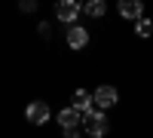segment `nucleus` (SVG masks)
<instances>
[{"instance_id": "nucleus-1", "label": "nucleus", "mask_w": 153, "mask_h": 138, "mask_svg": "<svg viewBox=\"0 0 153 138\" xmlns=\"http://www.w3.org/2000/svg\"><path fill=\"white\" fill-rule=\"evenodd\" d=\"M110 132V120L104 110H92V114H86L83 117V135L89 138H104Z\"/></svg>"}, {"instance_id": "nucleus-2", "label": "nucleus", "mask_w": 153, "mask_h": 138, "mask_svg": "<svg viewBox=\"0 0 153 138\" xmlns=\"http://www.w3.org/2000/svg\"><path fill=\"white\" fill-rule=\"evenodd\" d=\"M80 16H83V3L80 0H58L55 3V19L61 25H80Z\"/></svg>"}, {"instance_id": "nucleus-3", "label": "nucleus", "mask_w": 153, "mask_h": 138, "mask_svg": "<svg viewBox=\"0 0 153 138\" xmlns=\"http://www.w3.org/2000/svg\"><path fill=\"white\" fill-rule=\"evenodd\" d=\"M25 120H28L31 126H46V123L52 120V107H49L43 98H34V101L25 107Z\"/></svg>"}, {"instance_id": "nucleus-4", "label": "nucleus", "mask_w": 153, "mask_h": 138, "mask_svg": "<svg viewBox=\"0 0 153 138\" xmlns=\"http://www.w3.org/2000/svg\"><path fill=\"white\" fill-rule=\"evenodd\" d=\"M92 101H95V110H110L113 104L120 101V92H117V86H110V83H101L98 89H92Z\"/></svg>"}, {"instance_id": "nucleus-5", "label": "nucleus", "mask_w": 153, "mask_h": 138, "mask_svg": "<svg viewBox=\"0 0 153 138\" xmlns=\"http://www.w3.org/2000/svg\"><path fill=\"white\" fill-rule=\"evenodd\" d=\"M65 43H68V49H74V52L86 49V46H89V31H86V25H71V28L65 31Z\"/></svg>"}, {"instance_id": "nucleus-6", "label": "nucleus", "mask_w": 153, "mask_h": 138, "mask_svg": "<svg viewBox=\"0 0 153 138\" xmlns=\"http://www.w3.org/2000/svg\"><path fill=\"white\" fill-rule=\"evenodd\" d=\"M117 12H120V19H126V22H141L144 19V3H141V0H120Z\"/></svg>"}, {"instance_id": "nucleus-7", "label": "nucleus", "mask_w": 153, "mask_h": 138, "mask_svg": "<svg viewBox=\"0 0 153 138\" xmlns=\"http://www.w3.org/2000/svg\"><path fill=\"white\" fill-rule=\"evenodd\" d=\"M55 123L61 126V132L65 129H83V114L76 107H61L55 114Z\"/></svg>"}, {"instance_id": "nucleus-8", "label": "nucleus", "mask_w": 153, "mask_h": 138, "mask_svg": "<svg viewBox=\"0 0 153 138\" xmlns=\"http://www.w3.org/2000/svg\"><path fill=\"white\" fill-rule=\"evenodd\" d=\"M71 107H76L83 117H86V114H92V110H95L92 92H89V89H83V86H80V89H74V95H71Z\"/></svg>"}, {"instance_id": "nucleus-9", "label": "nucleus", "mask_w": 153, "mask_h": 138, "mask_svg": "<svg viewBox=\"0 0 153 138\" xmlns=\"http://www.w3.org/2000/svg\"><path fill=\"white\" fill-rule=\"evenodd\" d=\"M83 12H86L89 19H104L107 16V3H104V0H86Z\"/></svg>"}, {"instance_id": "nucleus-10", "label": "nucleus", "mask_w": 153, "mask_h": 138, "mask_svg": "<svg viewBox=\"0 0 153 138\" xmlns=\"http://www.w3.org/2000/svg\"><path fill=\"white\" fill-rule=\"evenodd\" d=\"M135 31H138V37H153V19H141V22H135Z\"/></svg>"}, {"instance_id": "nucleus-11", "label": "nucleus", "mask_w": 153, "mask_h": 138, "mask_svg": "<svg viewBox=\"0 0 153 138\" xmlns=\"http://www.w3.org/2000/svg\"><path fill=\"white\" fill-rule=\"evenodd\" d=\"M37 34H40L43 40H49V37H52V22H40L37 25Z\"/></svg>"}, {"instance_id": "nucleus-12", "label": "nucleus", "mask_w": 153, "mask_h": 138, "mask_svg": "<svg viewBox=\"0 0 153 138\" xmlns=\"http://www.w3.org/2000/svg\"><path fill=\"white\" fill-rule=\"evenodd\" d=\"M19 9H22V12H37V0H22Z\"/></svg>"}, {"instance_id": "nucleus-13", "label": "nucleus", "mask_w": 153, "mask_h": 138, "mask_svg": "<svg viewBox=\"0 0 153 138\" xmlns=\"http://www.w3.org/2000/svg\"><path fill=\"white\" fill-rule=\"evenodd\" d=\"M61 138H83V129H65Z\"/></svg>"}]
</instances>
